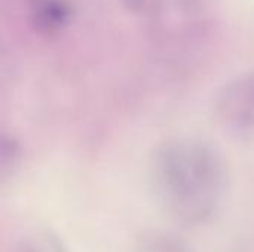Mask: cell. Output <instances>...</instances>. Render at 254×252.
<instances>
[{
    "mask_svg": "<svg viewBox=\"0 0 254 252\" xmlns=\"http://www.w3.org/2000/svg\"><path fill=\"white\" fill-rule=\"evenodd\" d=\"M150 177L161 209L185 227L207 224L225 201V163L201 141L180 138L162 144L153 156Z\"/></svg>",
    "mask_w": 254,
    "mask_h": 252,
    "instance_id": "obj_1",
    "label": "cell"
},
{
    "mask_svg": "<svg viewBox=\"0 0 254 252\" xmlns=\"http://www.w3.org/2000/svg\"><path fill=\"white\" fill-rule=\"evenodd\" d=\"M16 252H39L37 248H34L33 245H28V244H24L22 247H19Z\"/></svg>",
    "mask_w": 254,
    "mask_h": 252,
    "instance_id": "obj_4",
    "label": "cell"
},
{
    "mask_svg": "<svg viewBox=\"0 0 254 252\" xmlns=\"http://www.w3.org/2000/svg\"><path fill=\"white\" fill-rule=\"evenodd\" d=\"M220 120L231 129H254V73L229 83L217 101Z\"/></svg>",
    "mask_w": 254,
    "mask_h": 252,
    "instance_id": "obj_2",
    "label": "cell"
},
{
    "mask_svg": "<svg viewBox=\"0 0 254 252\" xmlns=\"http://www.w3.org/2000/svg\"><path fill=\"white\" fill-rule=\"evenodd\" d=\"M131 252H190V250L173 236L152 233L143 236Z\"/></svg>",
    "mask_w": 254,
    "mask_h": 252,
    "instance_id": "obj_3",
    "label": "cell"
}]
</instances>
